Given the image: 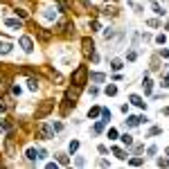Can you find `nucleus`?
Returning a JSON list of instances; mask_svg holds the SVG:
<instances>
[{"label":"nucleus","instance_id":"f257e3e1","mask_svg":"<svg viewBox=\"0 0 169 169\" xmlns=\"http://www.w3.org/2000/svg\"><path fill=\"white\" fill-rule=\"evenodd\" d=\"M86 77H88L86 65H79V68L72 72V83H77V86H83V83H86Z\"/></svg>","mask_w":169,"mask_h":169},{"label":"nucleus","instance_id":"f03ea898","mask_svg":"<svg viewBox=\"0 0 169 169\" xmlns=\"http://www.w3.org/2000/svg\"><path fill=\"white\" fill-rule=\"evenodd\" d=\"M52 108H54V99H45L43 104H41V108L36 111V120H41V117H45V115H48V113L52 111Z\"/></svg>","mask_w":169,"mask_h":169},{"label":"nucleus","instance_id":"7ed1b4c3","mask_svg":"<svg viewBox=\"0 0 169 169\" xmlns=\"http://www.w3.org/2000/svg\"><path fill=\"white\" fill-rule=\"evenodd\" d=\"M18 45L23 48V52H25V54H32V50H34V43H32L30 36H20V39H18Z\"/></svg>","mask_w":169,"mask_h":169},{"label":"nucleus","instance_id":"20e7f679","mask_svg":"<svg viewBox=\"0 0 169 169\" xmlns=\"http://www.w3.org/2000/svg\"><path fill=\"white\" fill-rule=\"evenodd\" d=\"M39 138H41V140H50V138H54V131H52V126H45V124H41V126H39Z\"/></svg>","mask_w":169,"mask_h":169},{"label":"nucleus","instance_id":"39448f33","mask_svg":"<svg viewBox=\"0 0 169 169\" xmlns=\"http://www.w3.org/2000/svg\"><path fill=\"white\" fill-rule=\"evenodd\" d=\"M83 52L95 54V43H92V39H83Z\"/></svg>","mask_w":169,"mask_h":169},{"label":"nucleus","instance_id":"423d86ee","mask_svg":"<svg viewBox=\"0 0 169 169\" xmlns=\"http://www.w3.org/2000/svg\"><path fill=\"white\" fill-rule=\"evenodd\" d=\"M5 23H7V27H11V30H20V25H23L18 18H7Z\"/></svg>","mask_w":169,"mask_h":169},{"label":"nucleus","instance_id":"0eeeda50","mask_svg":"<svg viewBox=\"0 0 169 169\" xmlns=\"http://www.w3.org/2000/svg\"><path fill=\"white\" fill-rule=\"evenodd\" d=\"M25 156H27V160H30V162H36V160H39V151H36V149H27Z\"/></svg>","mask_w":169,"mask_h":169},{"label":"nucleus","instance_id":"6e6552de","mask_svg":"<svg viewBox=\"0 0 169 169\" xmlns=\"http://www.w3.org/2000/svg\"><path fill=\"white\" fill-rule=\"evenodd\" d=\"M90 81L102 83V81H106V74H102V72H92V74H90Z\"/></svg>","mask_w":169,"mask_h":169},{"label":"nucleus","instance_id":"1a4fd4ad","mask_svg":"<svg viewBox=\"0 0 169 169\" xmlns=\"http://www.w3.org/2000/svg\"><path fill=\"white\" fill-rule=\"evenodd\" d=\"M113 153H115V156H117V158H120V160H126V158H129V153H126V151H124V149H117V147H115V149H113Z\"/></svg>","mask_w":169,"mask_h":169},{"label":"nucleus","instance_id":"9d476101","mask_svg":"<svg viewBox=\"0 0 169 169\" xmlns=\"http://www.w3.org/2000/svg\"><path fill=\"white\" fill-rule=\"evenodd\" d=\"M11 52V43H5V41H0V54H9Z\"/></svg>","mask_w":169,"mask_h":169},{"label":"nucleus","instance_id":"9b49d317","mask_svg":"<svg viewBox=\"0 0 169 169\" xmlns=\"http://www.w3.org/2000/svg\"><path fill=\"white\" fill-rule=\"evenodd\" d=\"M131 102H133V104L138 106V108H144V106H147V104L142 102V97H138V95H131Z\"/></svg>","mask_w":169,"mask_h":169},{"label":"nucleus","instance_id":"f8f14e48","mask_svg":"<svg viewBox=\"0 0 169 169\" xmlns=\"http://www.w3.org/2000/svg\"><path fill=\"white\" fill-rule=\"evenodd\" d=\"M52 11H54V9L45 7V9H43V18H48V20H54V16H56V14H52Z\"/></svg>","mask_w":169,"mask_h":169},{"label":"nucleus","instance_id":"ddd939ff","mask_svg":"<svg viewBox=\"0 0 169 169\" xmlns=\"http://www.w3.org/2000/svg\"><path fill=\"white\" fill-rule=\"evenodd\" d=\"M106 124H108V122H106V120L97 122V124H95V133H102V131H104V126H106Z\"/></svg>","mask_w":169,"mask_h":169},{"label":"nucleus","instance_id":"4468645a","mask_svg":"<svg viewBox=\"0 0 169 169\" xmlns=\"http://www.w3.org/2000/svg\"><path fill=\"white\" fill-rule=\"evenodd\" d=\"M122 65H124V63H122L120 59H113V61H111V68H113V70H122Z\"/></svg>","mask_w":169,"mask_h":169},{"label":"nucleus","instance_id":"2eb2a0df","mask_svg":"<svg viewBox=\"0 0 169 169\" xmlns=\"http://www.w3.org/2000/svg\"><path fill=\"white\" fill-rule=\"evenodd\" d=\"M27 83H30V90H32V92H36V90H39V81H36V79H30Z\"/></svg>","mask_w":169,"mask_h":169},{"label":"nucleus","instance_id":"dca6fc26","mask_svg":"<svg viewBox=\"0 0 169 169\" xmlns=\"http://www.w3.org/2000/svg\"><path fill=\"white\" fill-rule=\"evenodd\" d=\"M122 142H124L126 147H129V144H133V138H131V135H126V133H124V135H122Z\"/></svg>","mask_w":169,"mask_h":169},{"label":"nucleus","instance_id":"f3484780","mask_svg":"<svg viewBox=\"0 0 169 169\" xmlns=\"http://www.w3.org/2000/svg\"><path fill=\"white\" fill-rule=\"evenodd\" d=\"M56 156H59V162H61V165H68V156H65V153H56Z\"/></svg>","mask_w":169,"mask_h":169},{"label":"nucleus","instance_id":"a211bd4d","mask_svg":"<svg viewBox=\"0 0 169 169\" xmlns=\"http://www.w3.org/2000/svg\"><path fill=\"white\" fill-rule=\"evenodd\" d=\"M99 113H102V117H104V120H106V122H108V120H111V111H108V108H102Z\"/></svg>","mask_w":169,"mask_h":169},{"label":"nucleus","instance_id":"6ab92c4d","mask_svg":"<svg viewBox=\"0 0 169 169\" xmlns=\"http://www.w3.org/2000/svg\"><path fill=\"white\" fill-rule=\"evenodd\" d=\"M140 124V117H129V126H138Z\"/></svg>","mask_w":169,"mask_h":169},{"label":"nucleus","instance_id":"aec40b11","mask_svg":"<svg viewBox=\"0 0 169 169\" xmlns=\"http://www.w3.org/2000/svg\"><path fill=\"white\" fill-rule=\"evenodd\" d=\"M106 95H111V97L117 95V88H115V86H108V88H106Z\"/></svg>","mask_w":169,"mask_h":169},{"label":"nucleus","instance_id":"412c9836","mask_svg":"<svg viewBox=\"0 0 169 169\" xmlns=\"http://www.w3.org/2000/svg\"><path fill=\"white\" fill-rule=\"evenodd\" d=\"M97 115H99V108H97V106H95V108H90V111H88V117H97Z\"/></svg>","mask_w":169,"mask_h":169},{"label":"nucleus","instance_id":"4be33fe9","mask_svg":"<svg viewBox=\"0 0 169 169\" xmlns=\"http://www.w3.org/2000/svg\"><path fill=\"white\" fill-rule=\"evenodd\" d=\"M52 131H63V124L61 122H52Z\"/></svg>","mask_w":169,"mask_h":169},{"label":"nucleus","instance_id":"5701e85b","mask_svg":"<svg viewBox=\"0 0 169 169\" xmlns=\"http://www.w3.org/2000/svg\"><path fill=\"white\" fill-rule=\"evenodd\" d=\"M129 162H131V165H135V167H138V165H142V162H144V160H142V158H131V160H129Z\"/></svg>","mask_w":169,"mask_h":169},{"label":"nucleus","instance_id":"b1692460","mask_svg":"<svg viewBox=\"0 0 169 169\" xmlns=\"http://www.w3.org/2000/svg\"><path fill=\"white\" fill-rule=\"evenodd\" d=\"M77 149H79V142H77V140H72V142H70V153L77 151Z\"/></svg>","mask_w":169,"mask_h":169},{"label":"nucleus","instance_id":"393cba45","mask_svg":"<svg viewBox=\"0 0 169 169\" xmlns=\"http://www.w3.org/2000/svg\"><path fill=\"white\" fill-rule=\"evenodd\" d=\"M74 165H77V167H83V165H86V158H81V156H79L77 160H74Z\"/></svg>","mask_w":169,"mask_h":169},{"label":"nucleus","instance_id":"a878e982","mask_svg":"<svg viewBox=\"0 0 169 169\" xmlns=\"http://www.w3.org/2000/svg\"><path fill=\"white\" fill-rule=\"evenodd\" d=\"M9 129V124H7V122H5V120H0V133H5V131H7Z\"/></svg>","mask_w":169,"mask_h":169},{"label":"nucleus","instance_id":"bb28decb","mask_svg":"<svg viewBox=\"0 0 169 169\" xmlns=\"http://www.w3.org/2000/svg\"><path fill=\"white\" fill-rule=\"evenodd\" d=\"M135 56H138V54H135V50H131V52L126 54V59H129V61H135Z\"/></svg>","mask_w":169,"mask_h":169},{"label":"nucleus","instance_id":"cd10ccee","mask_svg":"<svg viewBox=\"0 0 169 169\" xmlns=\"http://www.w3.org/2000/svg\"><path fill=\"white\" fill-rule=\"evenodd\" d=\"M90 27H92L90 32H97V30H99V23H97V20H92V23H90Z\"/></svg>","mask_w":169,"mask_h":169},{"label":"nucleus","instance_id":"c85d7f7f","mask_svg":"<svg viewBox=\"0 0 169 169\" xmlns=\"http://www.w3.org/2000/svg\"><path fill=\"white\" fill-rule=\"evenodd\" d=\"M108 138H111V140H115V138H117V131H115V129H111V131H108Z\"/></svg>","mask_w":169,"mask_h":169},{"label":"nucleus","instance_id":"c756f323","mask_svg":"<svg viewBox=\"0 0 169 169\" xmlns=\"http://www.w3.org/2000/svg\"><path fill=\"white\" fill-rule=\"evenodd\" d=\"M158 165H160V167H167V165H169V160H165V158H160V160H158Z\"/></svg>","mask_w":169,"mask_h":169},{"label":"nucleus","instance_id":"7c9ffc66","mask_svg":"<svg viewBox=\"0 0 169 169\" xmlns=\"http://www.w3.org/2000/svg\"><path fill=\"white\" fill-rule=\"evenodd\" d=\"M162 86H165V88L169 86V74H167V77H165V81H162Z\"/></svg>","mask_w":169,"mask_h":169},{"label":"nucleus","instance_id":"2f4dec72","mask_svg":"<svg viewBox=\"0 0 169 169\" xmlns=\"http://www.w3.org/2000/svg\"><path fill=\"white\" fill-rule=\"evenodd\" d=\"M5 111H7V106H5L2 102H0V113H5Z\"/></svg>","mask_w":169,"mask_h":169},{"label":"nucleus","instance_id":"473e14b6","mask_svg":"<svg viewBox=\"0 0 169 169\" xmlns=\"http://www.w3.org/2000/svg\"><path fill=\"white\" fill-rule=\"evenodd\" d=\"M167 156H169V149H167Z\"/></svg>","mask_w":169,"mask_h":169}]
</instances>
